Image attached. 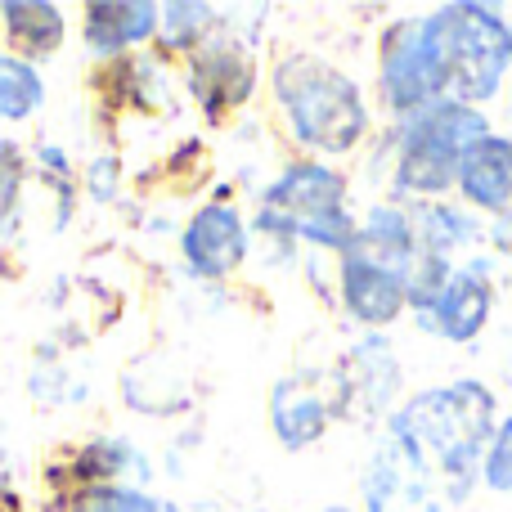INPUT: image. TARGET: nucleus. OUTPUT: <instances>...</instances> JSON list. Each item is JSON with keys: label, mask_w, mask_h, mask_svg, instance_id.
I'll return each mask as SVG.
<instances>
[{"label": "nucleus", "mask_w": 512, "mask_h": 512, "mask_svg": "<svg viewBox=\"0 0 512 512\" xmlns=\"http://www.w3.org/2000/svg\"><path fill=\"white\" fill-rule=\"evenodd\" d=\"M436 481L441 477L409 445H400L396 436L382 432V441L373 445L360 477L364 512H445L450 504L436 490Z\"/></svg>", "instance_id": "obj_8"}, {"label": "nucleus", "mask_w": 512, "mask_h": 512, "mask_svg": "<svg viewBox=\"0 0 512 512\" xmlns=\"http://www.w3.org/2000/svg\"><path fill=\"white\" fill-rule=\"evenodd\" d=\"M0 512H18V499H14V490H9V495H0Z\"/></svg>", "instance_id": "obj_26"}, {"label": "nucleus", "mask_w": 512, "mask_h": 512, "mask_svg": "<svg viewBox=\"0 0 512 512\" xmlns=\"http://www.w3.org/2000/svg\"><path fill=\"white\" fill-rule=\"evenodd\" d=\"M131 477L149 490V477H153L149 459L131 441H122V436H99V441H86L81 450H72L63 459V477H54V490H63L72 499L95 486H126Z\"/></svg>", "instance_id": "obj_15"}, {"label": "nucleus", "mask_w": 512, "mask_h": 512, "mask_svg": "<svg viewBox=\"0 0 512 512\" xmlns=\"http://www.w3.org/2000/svg\"><path fill=\"white\" fill-rule=\"evenodd\" d=\"M185 81H189L194 104L203 108V117L212 126H221L230 113H239V108L252 104L261 68H256V54L248 50V45L234 41V36H225V32H216L203 50L189 54Z\"/></svg>", "instance_id": "obj_7"}, {"label": "nucleus", "mask_w": 512, "mask_h": 512, "mask_svg": "<svg viewBox=\"0 0 512 512\" xmlns=\"http://www.w3.org/2000/svg\"><path fill=\"white\" fill-rule=\"evenodd\" d=\"M270 95L288 140L315 158H346L373 135V113L360 81L319 54H283L270 68Z\"/></svg>", "instance_id": "obj_2"}, {"label": "nucleus", "mask_w": 512, "mask_h": 512, "mask_svg": "<svg viewBox=\"0 0 512 512\" xmlns=\"http://www.w3.org/2000/svg\"><path fill=\"white\" fill-rule=\"evenodd\" d=\"M432 59L441 68L445 99L486 108L512 77V23L495 5L450 0L423 14Z\"/></svg>", "instance_id": "obj_5"}, {"label": "nucleus", "mask_w": 512, "mask_h": 512, "mask_svg": "<svg viewBox=\"0 0 512 512\" xmlns=\"http://www.w3.org/2000/svg\"><path fill=\"white\" fill-rule=\"evenodd\" d=\"M117 185H122V167H117L113 153H108V158H95L86 167V194L95 198V203H113Z\"/></svg>", "instance_id": "obj_24"}, {"label": "nucleus", "mask_w": 512, "mask_h": 512, "mask_svg": "<svg viewBox=\"0 0 512 512\" xmlns=\"http://www.w3.org/2000/svg\"><path fill=\"white\" fill-rule=\"evenodd\" d=\"M337 418L333 396L306 378H279L270 387V432L283 450H310L324 441L328 423Z\"/></svg>", "instance_id": "obj_16"}, {"label": "nucleus", "mask_w": 512, "mask_h": 512, "mask_svg": "<svg viewBox=\"0 0 512 512\" xmlns=\"http://www.w3.org/2000/svg\"><path fill=\"white\" fill-rule=\"evenodd\" d=\"M23 176H27V158L14 140H0V212L18 203L23 194Z\"/></svg>", "instance_id": "obj_23"}, {"label": "nucleus", "mask_w": 512, "mask_h": 512, "mask_svg": "<svg viewBox=\"0 0 512 512\" xmlns=\"http://www.w3.org/2000/svg\"><path fill=\"white\" fill-rule=\"evenodd\" d=\"M45 104V77L36 63L0 54V122H27Z\"/></svg>", "instance_id": "obj_20"}, {"label": "nucleus", "mask_w": 512, "mask_h": 512, "mask_svg": "<svg viewBox=\"0 0 512 512\" xmlns=\"http://www.w3.org/2000/svg\"><path fill=\"white\" fill-rule=\"evenodd\" d=\"M378 99L391 117H409L418 108L445 99L441 68L432 59L423 18H396L378 36Z\"/></svg>", "instance_id": "obj_6"}, {"label": "nucleus", "mask_w": 512, "mask_h": 512, "mask_svg": "<svg viewBox=\"0 0 512 512\" xmlns=\"http://www.w3.org/2000/svg\"><path fill=\"white\" fill-rule=\"evenodd\" d=\"M0 27L14 45L9 54H18L27 63L59 54L63 36H68L63 9L50 5V0H0Z\"/></svg>", "instance_id": "obj_17"}, {"label": "nucleus", "mask_w": 512, "mask_h": 512, "mask_svg": "<svg viewBox=\"0 0 512 512\" xmlns=\"http://www.w3.org/2000/svg\"><path fill=\"white\" fill-rule=\"evenodd\" d=\"M122 396L131 409L153 418H167L176 409L189 405V387L167 360H140L131 373L122 378Z\"/></svg>", "instance_id": "obj_18"}, {"label": "nucleus", "mask_w": 512, "mask_h": 512, "mask_svg": "<svg viewBox=\"0 0 512 512\" xmlns=\"http://www.w3.org/2000/svg\"><path fill=\"white\" fill-rule=\"evenodd\" d=\"M0 495H9V454L0 450Z\"/></svg>", "instance_id": "obj_25"}, {"label": "nucleus", "mask_w": 512, "mask_h": 512, "mask_svg": "<svg viewBox=\"0 0 512 512\" xmlns=\"http://www.w3.org/2000/svg\"><path fill=\"white\" fill-rule=\"evenodd\" d=\"M495 427L499 400L481 378H454L445 387L414 391L387 418V436L409 445L445 481V504H463L481 486V463Z\"/></svg>", "instance_id": "obj_1"}, {"label": "nucleus", "mask_w": 512, "mask_h": 512, "mask_svg": "<svg viewBox=\"0 0 512 512\" xmlns=\"http://www.w3.org/2000/svg\"><path fill=\"white\" fill-rule=\"evenodd\" d=\"M162 512H185V508H176V504H171V499H162Z\"/></svg>", "instance_id": "obj_27"}, {"label": "nucleus", "mask_w": 512, "mask_h": 512, "mask_svg": "<svg viewBox=\"0 0 512 512\" xmlns=\"http://www.w3.org/2000/svg\"><path fill=\"white\" fill-rule=\"evenodd\" d=\"M68 512H162V499L144 486H95L72 495Z\"/></svg>", "instance_id": "obj_21"}, {"label": "nucleus", "mask_w": 512, "mask_h": 512, "mask_svg": "<svg viewBox=\"0 0 512 512\" xmlns=\"http://www.w3.org/2000/svg\"><path fill=\"white\" fill-rule=\"evenodd\" d=\"M490 315H495V274H490V256H472V261L454 265V279L436 297L427 315H414L427 333H436L450 346H472L486 333Z\"/></svg>", "instance_id": "obj_11"}, {"label": "nucleus", "mask_w": 512, "mask_h": 512, "mask_svg": "<svg viewBox=\"0 0 512 512\" xmlns=\"http://www.w3.org/2000/svg\"><path fill=\"white\" fill-rule=\"evenodd\" d=\"M216 32H221V14L212 5H203V0H171V5H162V18H158V50L162 59H171V54L189 59Z\"/></svg>", "instance_id": "obj_19"}, {"label": "nucleus", "mask_w": 512, "mask_h": 512, "mask_svg": "<svg viewBox=\"0 0 512 512\" xmlns=\"http://www.w3.org/2000/svg\"><path fill=\"white\" fill-rule=\"evenodd\" d=\"M495 131L486 108L436 99L391 126V203H436L459 189V167Z\"/></svg>", "instance_id": "obj_3"}, {"label": "nucleus", "mask_w": 512, "mask_h": 512, "mask_svg": "<svg viewBox=\"0 0 512 512\" xmlns=\"http://www.w3.org/2000/svg\"><path fill=\"white\" fill-rule=\"evenodd\" d=\"M400 391V360L382 333H369L333 378L337 414H387Z\"/></svg>", "instance_id": "obj_12"}, {"label": "nucleus", "mask_w": 512, "mask_h": 512, "mask_svg": "<svg viewBox=\"0 0 512 512\" xmlns=\"http://www.w3.org/2000/svg\"><path fill=\"white\" fill-rule=\"evenodd\" d=\"M472 216H490V221H504L512 212V135L490 131L477 149H468L459 167V189Z\"/></svg>", "instance_id": "obj_14"}, {"label": "nucleus", "mask_w": 512, "mask_h": 512, "mask_svg": "<svg viewBox=\"0 0 512 512\" xmlns=\"http://www.w3.org/2000/svg\"><path fill=\"white\" fill-rule=\"evenodd\" d=\"M481 486L495 490V495H512V414L499 418L495 441L486 450V463H481Z\"/></svg>", "instance_id": "obj_22"}, {"label": "nucleus", "mask_w": 512, "mask_h": 512, "mask_svg": "<svg viewBox=\"0 0 512 512\" xmlns=\"http://www.w3.org/2000/svg\"><path fill=\"white\" fill-rule=\"evenodd\" d=\"M252 230L265 234V239H301L319 252L342 256L355 243V230H360V221L351 212V180L319 158L288 162L256 198Z\"/></svg>", "instance_id": "obj_4"}, {"label": "nucleus", "mask_w": 512, "mask_h": 512, "mask_svg": "<svg viewBox=\"0 0 512 512\" xmlns=\"http://www.w3.org/2000/svg\"><path fill=\"white\" fill-rule=\"evenodd\" d=\"M248 221L234 203H203L180 230V261L194 279H230L248 261Z\"/></svg>", "instance_id": "obj_10"}, {"label": "nucleus", "mask_w": 512, "mask_h": 512, "mask_svg": "<svg viewBox=\"0 0 512 512\" xmlns=\"http://www.w3.org/2000/svg\"><path fill=\"white\" fill-rule=\"evenodd\" d=\"M337 301L360 328L382 333L409 310V274L346 248L337 256Z\"/></svg>", "instance_id": "obj_9"}, {"label": "nucleus", "mask_w": 512, "mask_h": 512, "mask_svg": "<svg viewBox=\"0 0 512 512\" xmlns=\"http://www.w3.org/2000/svg\"><path fill=\"white\" fill-rule=\"evenodd\" d=\"M158 18L162 5L153 0H95L81 14V36H86V50L99 63H108L158 41Z\"/></svg>", "instance_id": "obj_13"}]
</instances>
